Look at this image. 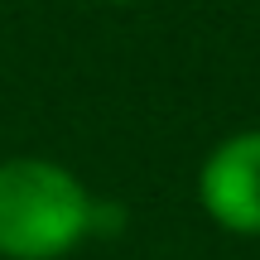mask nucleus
Listing matches in <instances>:
<instances>
[{
	"instance_id": "obj_1",
	"label": "nucleus",
	"mask_w": 260,
	"mask_h": 260,
	"mask_svg": "<svg viewBox=\"0 0 260 260\" xmlns=\"http://www.w3.org/2000/svg\"><path fill=\"white\" fill-rule=\"evenodd\" d=\"M102 236V203L48 154L0 159V260H63Z\"/></svg>"
},
{
	"instance_id": "obj_2",
	"label": "nucleus",
	"mask_w": 260,
	"mask_h": 260,
	"mask_svg": "<svg viewBox=\"0 0 260 260\" xmlns=\"http://www.w3.org/2000/svg\"><path fill=\"white\" fill-rule=\"evenodd\" d=\"M193 193L217 232L260 241V125L232 130L207 149Z\"/></svg>"
},
{
	"instance_id": "obj_3",
	"label": "nucleus",
	"mask_w": 260,
	"mask_h": 260,
	"mask_svg": "<svg viewBox=\"0 0 260 260\" xmlns=\"http://www.w3.org/2000/svg\"><path fill=\"white\" fill-rule=\"evenodd\" d=\"M106 5H145V0H106Z\"/></svg>"
}]
</instances>
